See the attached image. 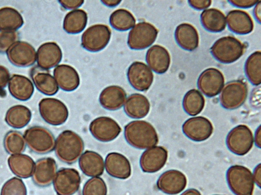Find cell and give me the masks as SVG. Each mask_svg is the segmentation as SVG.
<instances>
[{
  "mask_svg": "<svg viewBox=\"0 0 261 195\" xmlns=\"http://www.w3.org/2000/svg\"><path fill=\"white\" fill-rule=\"evenodd\" d=\"M124 135L132 147L145 149L155 146L159 142L156 131L153 125L144 120H134L124 127Z\"/></svg>",
  "mask_w": 261,
  "mask_h": 195,
  "instance_id": "6da1fadb",
  "label": "cell"
},
{
  "mask_svg": "<svg viewBox=\"0 0 261 195\" xmlns=\"http://www.w3.org/2000/svg\"><path fill=\"white\" fill-rule=\"evenodd\" d=\"M84 143L82 138L71 130H65L58 136L55 146V153L62 161L71 164L82 154Z\"/></svg>",
  "mask_w": 261,
  "mask_h": 195,
  "instance_id": "7a4b0ae2",
  "label": "cell"
},
{
  "mask_svg": "<svg viewBox=\"0 0 261 195\" xmlns=\"http://www.w3.org/2000/svg\"><path fill=\"white\" fill-rule=\"evenodd\" d=\"M244 45L232 36L223 37L217 40L211 48L213 57L223 63H232L243 54Z\"/></svg>",
  "mask_w": 261,
  "mask_h": 195,
  "instance_id": "3957f363",
  "label": "cell"
},
{
  "mask_svg": "<svg viewBox=\"0 0 261 195\" xmlns=\"http://www.w3.org/2000/svg\"><path fill=\"white\" fill-rule=\"evenodd\" d=\"M226 180L231 191L236 195H252L254 182L251 171L241 165L231 166L226 172Z\"/></svg>",
  "mask_w": 261,
  "mask_h": 195,
  "instance_id": "277c9868",
  "label": "cell"
},
{
  "mask_svg": "<svg viewBox=\"0 0 261 195\" xmlns=\"http://www.w3.org/2000/svg\"><path fill=\"white\" fill-rule=\"evenodd\" d=\"M23 137L26 145L36 153L46 154L55 149L56 141L53 134L43 126H33L29 128Z\"/></svg>",
  "mask_w": 261,
  "mask_h": 195,
  "instance_id": "5b68a950",
  "label": "cell"
},
{
  "mask_svg": "<svg viewBox=\"0 0 261 195\" xmlns=\"http://www.w3.org/2000/svg\"><path fill=\"white\" fill-rule=\"evenodd\" d=\"M226 143L231 152L238 155H244L249 152L253 145L252 132L247 125H238L229 132Z\"/></svg>",
  "mask_w": 261,
  "mask_h": 195,
  "instance_id": "8992f818",
  "label": "cell"
},
{
  "mask_svg": "<svg viewBox=\"0 0 261 195\" xmlns=\"http://www.w3.org/2000/svg\"><path fill=\"white\" fill-rule=\"evenodd\" d=\"M247 95L248 87L244 82L240 80L231 81L222 89L220 103L226 109H236L245 103Z\"/></svg>",
  "mask_w": 261,
  "mask_h": 195,
  "instance_id": "52a82bcc",
  "label": "cell"
},
{
  "mask_svg": "<svg viewBox=\"0 0 261 195\" xmlns=\"http://www.w3.org/2000/svg\"><path fill=\"white\" fill-rule=\"evenodd\" d=\"M111 36L109 27L102 24H97L88 27L82 34V46L93 52L99 51L108 44Z\"/></svg>",
  "mask_w": 261,
  "mask_h": 195,
  "instance_id": "ba28073f",
  "label": "cell"
},
{
  "mask_svg": "<svg viewBox=\"0 0 261 195\" xmlns=\"http://www.w3.org/2000/svg\"><path fill=\"white\" fill-rule=\"evenodd\" d=\"M158 34V29L152 24L145 21L139 22L129 32L128 46L133 50L146 49L154 42Z\"/></svg>",
  "mask_w": 261,
  "mask_h": 195,
  "instance_id": "9c48e42d",
  "label": "cell"
},
{
  "mask_svg": "<svg viewBox=\"0 0 261 195\" xmlns=\"http://www.w3.org/2000/svg\"><path fill=\"white\" fill-rule=\"evenodd\" d=\"M39 111L42 119L52 125H60L68 117L66 106L60 100L52 98L42 99L39 103Z\"/></svg>",
  "mask_w": 261,
  "mask_h": 195,
  "instance_id": "30bf717a",
  "label": "cell"
},
{
  "mask_svg": "<svg viewBox=\"0 0 261 195\" xmlns=\"http://www.w3.org/2000/svg\"><path fill=\"white\" fill-rule=\"evenodd\" d=\"M80 183V174L73 168L60 169L53 181L54 188L58 195H73L78 190Z\"/></svg>",
  "mask_w": 261,
  "mask_h": 195,
  "instance_id": "8fae6325",
  "label": "cell"
},
{
  "mask_svg": "<svg viewBox=\"0 0 261 195\" xmlns=\"http://www.w3.org/2000/svg\"><path fill=\"white\" fill-rule=\"evenodd\" d=\"M89 130L96 139L102 142H108L118 136L121 128L113 119L101 116L92 121L89 125Z\"/></svg>",
  "mask_w": 261,
  "mask_h": 195,
  "instance_id": "7c38bea8",
  "label": "cell"
},
{
  "mask_svg": "<svg viewBox=\"0 0 261 195\" xmlns=\"http://www.w3.org/2000/svg\"><path fill=\"white\" fill-rule=\"evenodd\" d=\"M182 129L185 135L190 140L201 142L211 137L213 126L206 118L196 116L187 119L182 124Z\"/></svg>",
  "mask_w": 261,
  "mask_h": 195,
  "instance_id": "4fadbf2b",
  "label": "cell"
},
{
  "mask_svg": "<svg viewBox=\"0 0 261 195\" xmlns=\"http://www.w3.org/2000/svg\"><path fill=\"white\" fill-rule=\"evenodd\" d=\"M224 84L223 74L216 68H208L203 71L198 79V88L207 97L218 95L222 90Z\"/></svg>",
  "mask_w": 261,
  "mask_h": 195,
  "instance_id": "5bb4252c",
  "label": "cell"
},
{
  "mask_svg": "<svg viewBox=\"0 0 261 195\" xmlns=\"http://www.w3.org/2000/svg\"><path fill=\"white\" fill-rule=\"evenodd\" d=\"M127 77L130 85L141 91L147 90L153 81L151 70L140 61H135L130 64L127 70Z\"/></svg>",
  "mask_w": 261,
  "mask_h": 195,
  "instance_id": "9a60e30c",
  "label": "cell"
},
{
  "mask_svg": "<svg viewBox=\"0 0 261 195\" xmlns=\"http://www.w3.org/2000/svg\"><path fill=\"white\" fill-rule=\"evenodd\" d=\"M9 61L18 67H28L34 64L36 52L33 46L28 42L17 41L7 51Z\"/></svg>",
  "mask_w": 261,
  "mask_h": 195,
  "instance_id": "2e32d148",
  "label": "cell"
},
{
  "mask_svg": "<svg viewBox=\"0 0 261 195\" xmlns=\"http://www.w3.org/2000/svg\"><path fill=\"white\" fill-rule=\"evenodd\" d=\"M185 174L176 170H169L164 172L159 178L156 186L163 192L174 195L181 192L187 185Z\"/></svg>",
  "mask_w": 261,
  "mask_h": 195,
  "instance_id": "e0dca14e",
  "label": "cell"
},
{
  "mask_svg": "<svg viewBox=\"0 0 261 195\" xmlns=\"http://www.w3.org/2000/svg\"><path fill=\"white\" fill-rule=\"evenodd\" d=\"M167 157L168 152L164 147L153 146L143 152L140 159V166L144 172H156L165 166Z\"/></svg>",
  "mask_w": 261,
  "mask_h": 195,
  "instance_id": "ac0fdd59",
  "label": "cell"
},
{
  "mask_svg": "<svg viewBox=\"0 0 261 195\" xmlns=\"http://www.w3.org/2000/svg\"><path fill=\"white\" fill-rule=\"evenodd\" d=\"M57 171L55 160L51 157H44L35 164L32 180L34 183L40 187L49 185L54 181Z\"/></svg>",
  "mask_w": 261,
  "mask_h": 195,
  "instance_id": "d6986e66",
  "label": "cell"
},
{
  "mask_svg": "<svg viewBox=\"0 0 261 195\" xmlns=\"http://www.w3.org/2000/svg\"><path fill=\"white\" fill-rule=\"evenodd\" d=\"M62 58V50L55 42L42 44L38 48L36 54L38 66L43 70H48L58 65Z\"/></svg>",
  "mask_w": 261,
  "mask_h": 195,
  "instance_id": "ffe728a7",
  "label": "cell"
},
{
  "mask_svg": "<svg viewBox=\"0 0 261 195\" xmlns=\"http://www.w3.org/2000/svg\"><path fill=\"white\" fill-rule=\"evenodd\" d=\"M105 168L111 176L126 179L131 175V166L128 159L118 152L109 153L105 159Z\"/></svg>",
  "mask_w": 261,
  "mask_h": 195,
  "instance_id": "44dd1931",
  "label": "cell"
},
{
  "mask_svg": "<svg viewBox=\"0 0 261 195\" xmlns=\"http://www.w3.org/2000/svg\"><path fill=\"white\" fill-rule=\"evenodd\" d=\"M146 60L150 69L156 73L163 74L169 69L171 58L169 52L165 47L154 45L147 50Z\"/></svg>",
  "mask_w": 261,
  "mask_h": 195,
  "instance_id": "7402d4cb",
  "label": "cell"
},
{
  "mask_svg": "<svg viewBox=\"0 0 261 195\" xmlns=\"http://www.w3.org/2000/svg\"><path fill=\"white\" fill-rule=\"evenodd\" d=\"M54 76L58 85L64 91H73L80 83L77 72L68 64H62L57 66L54 70Z\"/></svg>",
  "mask_w": 261,
  "mask_h": 195,
  "instance_id": "603a6c76",
  "label": "cell"
},
{
  "mask_svg": "<svg viewBox=\"0 0 261 195\" xmlns=\"http://www.w3.org/2000/svg\"><path fill=\"white\" fill-rule=\"evenodd\" d=\"M126 99L124 89L117 85H111L104 88L101 92L99 101L105 109L115 111L120 109Z\"/></svg>",
  "mask_w": 261,
  "mask_h": 195,
  "instance_id": "cb8c5ba5",
  "label": "cell"
},
{
  "mask_svg": "<svg viewBox=\"0 0 261 195\" xmlns=\"http://www.w3.org/2000/svg\"><path fill=\"white\" fill-rule=\"evenodd\" d=\"M79 164L82 172L89 177H98L103 174L105 169L102 157L93 151L84 152L80 157Z\"/></svg>",
  "mask_w": 261,
  "mask_h": 195,
  "instance_id": "d4e9b609",
  "label": "cell"
},
{
  "mask_svg": "<svg viewBox=\"0 0 261 195\" xmlns=\"http://www.w3.org/2000/svg\"><path fill=\"white\" fill-rule=\"evenodd\" d=\"M226 20L229 29L236 34L246 35L253 30V20L245 11L241 10H231L227 14Z\"/></svg>",
  "mask_w": 261,
  "mask_h": 195,
  "instance_id": "484cf974",
  "label": "cell"
},
{
  "mask_svg": "<svg viewBox=\"0 0 261 195\" xmlns=\"http://www.w3.org/2000/svg\"><path fill=\"white\" fill-rule=\"evenodd\" d=\"M175 39L178 45L188 51L195 50L199 44V35L192 25L183 23L178 25L175 30Z\"/></svg>",
  "mask_w": 261,
  "mask_h": 195,
  "instance_id": "4316f807",
  "label": "cell"
},
{
  "mask_svg": "<svg viewBox=\"0 0 261 195\" xmlns=\"http://www.w3.org/2000/svg\"><path fill=\"white\" fill-rule=\"evenodd\" d=\"M8 89L13 97L22 101L29 100L34 91V85L29 78L17 74L13 75L10 79Z\"/></svg>",
  "mask_w": 261,
  "mask_h": 195,
  "instance_id": "83f0119b",
  "label": "cell"
},
{
  "mask_svg": "<svg viewBox=\"0 0 261 195\" xmlns=\"http://www.w3.org/2000/svg\"><path fill=\"white\" fill-rule=\"evenodd\" d=\"M150 107L147 98L142 94L136 93L128 97L124 106V111L129 117L139 119L148 114Z\"/></svg>",
  "mask_w": 261,
  "mask_h": 195,
  "instance_id": "f1b7e54d",
  "label": "cell"
},
{
  "mask_svg": "<svg viewBox=\"0 0 261 195\" xmlns=\"http://www.w3.org/2000/svg\"><path fill=\"white\" fill-rule=\"evenodd\" d=\"M35 164L30 156L22 153L12 154L8 159V164L12 172L21 178L32 176Z\"/></svg>",
  "mask_w": 261,
  "mask_h": 195,
  "instance_id": "f546056e",
  "label": "cell"
},
{
  "mask_svg": "<svg viewBox=\"0 0 261 195\" xmlns=\"http://www.w3.org/2000/svg\"><path fill=\"white\" fill-rule=\"evenodd\" d=\"M200 20L203 27L210 32H220L226 27V20L224 14L215 8L203 11L200 15Z\"/></svg>",
  "mask_w": 261,
  "mask_h": 195,
  "instance_id": "4dcf8cb0",
  "label": "cell"
},
{
  "mask_svg": "<svg viewBox=\"0 0 261 195\" xmlns=\"http://www.w3.org/2000/svg\"><path fill=\"white\" fill-rule=\"evenodd\" d=\"M31 76L35 87L43 94L53 95L58 91V85L50 74L34 68Z\"/></svg>",
  "mask_w": 261,
  "mask_h": 195,
  "instance_id": "1f68e13d",
  "label": "cell"
},
{
  "mask_svg": "<svg viewBox=\"0 0 261 195\" xmlns=\"http://www.w3.org/2000/svg\"><path fill=\"white\" fill-rule=\"evenodd\" d=\"M32 113L30 110L25 106L15 105L7 111L5 120L10 126L14 128H21L30 121Z\"/></svg>",
  "mask_w": 261,
  "mask_h": 195,
  "instance_id": "d6a6232c",
  "label": "cell"
},
{
  "mask_svg": "<svg viewBox=\"0 0 261 195\" xmlns=\"http://www.w3.org/2000/svg\"><path fill=\"white\" fill-rule=\"evenodd\" d=\"M87 20V14L84 10L76 9L70 11L64 17L63 29L68 34H79L86 26Z\"/></svg>",
  "mask_w": 261,
  "mask_h": 195,
  "instance_id": "836d02e7",
  "label": "cell"
},
{
  "mask_svg": "<svg viewBox=\"0 0 261 195\" xmlns=\"http://www.w3.org/2000/svg\"><path fill=\"white\" fill-rule=\"evenodd\" d=\"M24 23L19 12L13 8L0 9V30H14L20 28Z\"/></svg>",
  "mask_w": 261,
  "mask_h": 195,
  "instance_id": "e575fe53",
  "label": "cell"
},
{
  "mask_svg": "<svg viewBox=\"0 0 261 195\" xmlns=\"http://www.w3.org/2000/svg\"><path fill=\"white\" fill-rule=\"evenodd\" d=\"M205 100L202 93L197 89H192L185 95L182 106L185 111L189 115L195 116L203 110Z\"/></svg>",
  "mask_w": 261,
  "mask_h": 195,
  "instance_id": "d590c367",
  "label": "cell"
},
{
  "mask_svg": "<svg viewBox=\"0 0 261 195\" xmlns=\"http://www.w3.org/2000/svg\"><path fill=\"white\" fill-rule=\"evenodd\" d=\"M261 52L257 51L247 58L245 64V72L249 81L254 85L261 83Z\"/></svg>",
  "mask_w": 261,
  "mask_h": 195,
  "instance_id": "8d00e7d4",
  "label": "cell"
},
{
  "mask_svg": "<svg viewBox=\"0 0 261 195\" xmlns=\"http://www.w3.org/2000/svg\"><path fill=\"white\" fill-rule=\"evenodd\" d=\"M110 23L111 26L119 31H126L134 26L136 19L128 10L119 9L114 11L110 15Z\"/></svg>",
  "mask_w": 261,
  "mask_h": 195,
  "instance_id": "74e56055",
  "label": "cell"
},
{
  "mask_svg": "<svg viewBox=\"0 0 261 195\" xmlns=\"http://www.w3.org/2000/svg\"><path fill=\"white\" fill-rule=\"evenodd\" d=\"M4 146L9 154H20L25 150L26 143L21 133L16 131H11L4 137Z\"/></svg>",
  "mask_w": 261,
  "mask_h": 195,
  "instance_id": "f35d334b",
  "label": "cell"
},
{
  "mask_svg": "<svg viewBox=\"0 0 261 195\" xmlns=\"http://www.w3.org/2000/svg\"><path fill=\"white\" fill-rule=\"evenodd\" d=\"M1 195H27V188L20 178L12 177L4 184Z\"/></svg>",
  "mask_w": 261,
  "mask_h": 195,
  "instance_id": "ab89813d",
  "label": "cell"
},
{
  "mask_svg": "<svg viewBox=\"0 0 261 195\" xmlns=\"http://www.w3.org/2000/svg\"><path fill=\"white\" fill-rule=\"evenodd\" d=\"M107 187L104 180L99 177L89 179L84 184L82 195H107Z\"/></svg>",
  "mask_w": 261,
  "mask_h": 195,
  "instance_id": "60d3db41",
  "label": "cell"
},
{
  "mask_svg": "<svg viewBox=\"0 0 261 195\" xmlns=\"http://www.w3.org/2000/svg\"><path fill=\"white\" fill-rule=\"evenodd\" d=\"M18 39L19 34L16 31L0 30V53L7 52Z\"/></svg>",
  "mask_w": 261,
  "mask_h": 195,
  "instance_id": "b9f144b4",
  "label": "cell"
},
{
  "mask_svg": "<svg viewBox=\"0 0 261 195\" xmlns=\"http://www.w3.org/2000/svg\"><path fill=\"white\" fill-rule=\"evenodd\" d=\"M61 5L66 9H74L80 7L84 3L83 0L59 1Z\"/></svg>",
  "mask_w": 261,
  "mask_h": 195,
  "instance_id": "7bdbcfd3",
  "label": "cell"
},
{
  "mask_svg": "<svg viewBox=\"0 0 261 195\" xmlns=\"http://www.w3.org/2000/svg\"><path fill=\"white\" fill-rule=\"evenodd\" d=\"M10 80V73L7 68L0 65V90L4 88Z\"/></svg>",
  "mask_w": 261,
  "mask_h": 195,
  "instance_id": "ee69618b",
  "label": "cell"
},
{
  "mask_svg": "<svg viewBox=\"0 0 261 195\" xmlns=\"http://www.w3.org/2000/svg\"><path fill=\"white\" fill-rule=\"evenodd\" d=\"M257 0H230L228 1L231 5L235 7L243 8H248L256 4Z\"/></svg>",
  "mask_w": 261,
  "mask_h": 195,
  "instance_id": "f6af8a7d",
  "label": "cell"
},
{
  "mask_svg": "<svg viewBox=\"0 0 261 195\" xmlns=\"http://www.w3.org/2000/svg\"><path fill=\"white\" fill-rule=\"evenodd\" d=\"M189 5L194 9L203 10L209 7L212 3L211 1L192 0L189 1Z\"/></svg>",
  "mask_w": 261,
  "mask_h": 195,
  "instance_id": "bcb514c9",
  "label": "cell"
},
{
  "mask_svg": "<svg viewBox=\"0 0 261 195\" xmlns=\"http://www.w3.org/2000/svg\"><path fill=\"white\" fill-rule=\"evenodd\" d=\"M253 179L254 182L256 185L260 188L261 186V165L260 164L257 165L254 168L253 173Z\"/></svg>",
  "mask_w": 261,
  "mask_h": 195,
  "instance_id": "7dc6e473",
  "label": "cell"
},
{
  "mask_svg": "<svg viewBox=\"0 0 261 195\" xmlns=\"http://www.w3.org/2000/svg\"><path fill=\"white\" fill-rule=\"evenodd\" d=\"M251 103L254 107H260V89L255 90L252 93Z\"/></svg>",
  "mask_w": 261,
  "mask_h": 195,
  "instance_id": "c3c4849f",
  "label": "cell"
},
{
  "mask_svg": "<svg viewBox=\"0 0 261 195\" xmlns=\"http://www.w3.org/2000/svg\"><path fill=\"white\" fill-rule=\"evenodd\" d=\"M253 14L254 17L259 23L261 21V1H259L256 4L253 10Z\"/></svg>",
  "mask_w": 261,
  "mask_h": 195,
  "instance_id": "681fc988",
  "label": "cell"
},
{
  "mask_svg": "<svg viewBox=\"0 0 261 195\" xmlns=\"http://www.w3.org/2000/svg\"><path fill=\"white\" fill-rule=\"evenodd\" d=\"M254 142L255 143L256 146L260 148L261 147V127L259 125L257 128L255 134V137L254 138Z\"/></svg>",
  "mask_w": 261,
  "mask_h": 195,
  "instance_id": "f907efd6",
  "label": "cell"
},
{
  "mask_svg": "<svg viewBox=\"0 0 261 195\" xmlns=\"http://www.w3.org/2000/svg\"><path fill=\"white\" fill-rule=\"evenodd\" d=\"M101 2L106 6L113 7L118 5L121 2L120 0H102Z\"/></svg>",
  "mask_w": 261,
  "mask_h": 195,
  "instance_id": "816d5d0a",
  "label": "cell"
},
{
  "mask_svg": "<svg viewBox=\"0 0 261 195\" xmlns=\"http://www.w3.org/2000/svg\"><path fill=\"white\" fill-rule=\"evenodd\" d=\"M180 195H201V194L196 189L190 188L185 190Z\"/></svg>",
  "mask_w": 261,
  "mask_h": 195,
  "instance_id": "f5cc1de1",
  "label": "cell"
},
{
  "mask_svg": "<svg viewBox=\"0 0 261 195\" xmlns=\"http://www.w3.org/2000/svg\"><path fill=\"white\" fill-rule=\"evenodd\" d=\"M214 195H220V194H214Z\"/></svg>",
  "mask_w": 261,
  "mask_h": 195,
  "instance_id": "db71d44e",
  "label": "cell"
}]
</instances>
